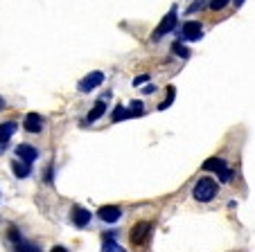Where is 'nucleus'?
Segmentation results:
<instances>
[{
	"label": "nucleus",
	"mask_w": 255,
	"mask_h": 252,
	"mask_svg": "<svg viewBox=\"0 0 255 252\" xmlns=\"http://www.w3.org/2000/svg\"><path fill=\"white\" fill-rule=\"evenodd\" d=\"M192 196L199 203H210L217 196V180H212V178H199L192 189Z\"/></svg>",
	"instance_id": "f257e3e1"
},
{
	"label": "nucleus",
	"mask_w": 255,
	"mask_h": 252,
	"mask_svg": "<svg viewBox=\"0 0 255 252\" xmlns=\"http://www.w3.org/2000/svg\"><path fill=\"white\" fill-rule=\"evenodd\" d=\"M203 169H206V171H217V176H219L222 182H228L233 178V169L222 158H208V160L203 162Z\"/></svg>",
	"instance_id": "f03ea898"
},
{
	"label": "nucleus",
	"mask_w": 255,
	"mask_h": 252,
	"mask_svg": "<svg viewBox=\"0 0 255 252\" xmlns=\"http://www.w3.org/2000/svg\"><path fill=\"white\" fill-rule=\"evenodd\" d=\"M172 29H176V7H172L169 14L158 23V27H156V32L151 34V38H154V41H160V38H163L165 34H169Z\"/></svg>",
	"instance_id": "7ed1b4c3"
},
{
	"label": "nucleus",
	"mask_w": 255,
	"mask_h": 252,
	"mask_svg": "<svg viewBox=\"0 0 255 252\" xmlns=\"http://www.w3.org/2000/svg\"><path fill=\"white\" fill-rule=\"evenodd\" d=\"M151 228H154V225H151L149 221H140V223H135L133 228H131V232H129L131 243H133V246H142V243L149 239Z\"/></svg>",
	"instance_id": "20e7f679"
},
{
	"label": "nucleus",
	"mask_w": 255,
	"mask_h": 252,
	"mask_svg": "<svg viewBox=\"0 0 255 252\" xmlns=\"http://www.w3.org/2000/svg\"><path fill=\"white\" fill-rule=\"evenodd\" d=\"M97 216H100V221L113 225V223H118V221L122 219V209L118 207V205H104V207L97 209Z\"/></svg>",
	"instance_id": "39448f33"
},
{
	"label": "nucleus",
	"mask_w": 255,
	"mask_h": 252,
	"mask_svg": "<svg viewBox=\"0 0 255 252\" xmlns=\"http://www.w3.org/2000/svg\"><path fill=\"white\" fill-rule=\"evenodd\" d=\"M203 34V27L199 20H188V23H183V27H181V38L183 41H199Z\"/></svg>",
	"instance_id": "423d86ee"
},
{
	"label": "nucleus",
	"mask_w": 255,
	"mask_h": 252,
	"mask_svg": "<svg viewBox=\"0 0 255 252\" xmlns=\"http://www.w3.org/2000/svg\"><path fill=\"white\" fill-rule=\"evenodd\" d=\"M102 81H104V72L95 70V72L86 75L82 81H79V90H82V92H91V90H95V88L100 86Z\"/></svg>",
	"instance_id": "0eeeda50"
},
{
	"label": "nucleus",
	"mask_w": 255,
	"mask_h": 252,
	"mask_svg": "<svg viewBox=\"0 0 255 252\" xmlns=\"http://www.w3.org/2000/svg\"><path fill=\"white\" fill-rule=\"evenodd\" d=\"M23 129L27 133H39L43 129V117L39 113H27L25 115V122H23Z\"/></svg>",
	"instance_id": "6e6552de"
},
{
	"label": "nucleus",
	"mask_w": 255,
	"mask_h": 252,
	"mask_svg": "<svg viewBox=\"0 0 255 252\" xmlns=\"http://www.w3.org/2000/svg\"><path fill=\"white\" fill-rule=\"evenodd\" d=\"M91 219H93V214L88 212V209L79 207V205L72 207V223L77 225V228H86V225L91 223Z\"/></svg>",
	"instance_id": "1a4fd4ad"
},
{
	"label": "nucleus",
	"mask_w": 255,
	"mask_h": 252,
	"mask_svg": "<svg viewBox=\"0 0 255 252\" xmlns=\"http://www.w3.org/2000/svg\"><path fill=\"white\" fill-rule=\"evenodd\" d=\"M16 158H18V160H23V162H29V165H32V162L36 160V158H39V151H36V149H34L32 144H18V147H16Z\"/></svg>",
	"instance_id": "9d476101"
},
{
	"label": "nucleus",
	"mask_w": 255,
	"mask_h": 252,
	"mask_svg": "<svg viewBox=\"0 0 255 252\" xmlns=\"http://www.w3.org/2000/svg\"><path fill=\"white\" fill-rule=\"evenodd\" d=\"M16 122H2L0 124V144H7L11 140V135L16 133Z\"/></svg>",
	"instance_id": "9b49d317"
},
{
	"label": "nucleus",
	"mask_w": 255,
	"mask_h": 252,
	"mask_svg": "<svg viewBox=\"0 0 255 252\" xmlns=\"http://www.w3.org/2000/svg\"><path fill=\"white\" fill-rule=\"evenodd\" d=\"M104 113H106V101H104V99L95 101V106H93V108H91V113H88L86 122H88V124L97 122V119H102V117H104Z\"/></svg>",
	"instance_id": "f8f14e48"
},
{
	"label": "nucleus",
	"mask_w": 255,
	"mask_h": 252,
	"mask_svg": "<svg viewBox=\"0 0 255 252\" xmlns=\"http://www.w3.org/2000/svg\"><path fill=\"white\" fill-rule=\"evenodd\" d=\"M11 171H14V176H16V178H27L29 173H32V167H29V162L16 160L14 165H11Z\"/></svg>",
	"instance_id": "ddd939ff"
},
{
	"label": "nucleus",
	"mask_w": 255,
	"mask_h": 252,
	"mask_svg": "<svg viewBox=\"0 0 255 252\" xmlns=\"http://www.w3.org/2000/svg\"><path fill=\"white\" fill-rule=\"evenodd\" d=\"M129 117H135L131 110H127L125 106H116V110H113V115H111V119L113 122H122V119H129Z\"/></svg>",
	"instance_id": "4468645a"
},
{
	"label": "nucleus",
	"mask_w": 255,
	"mask_h": 252,
	"mask_svg": "<svg viewBox=\"0 0 255 252\" xmlns=\"http://www.w3.org/2000/svg\"><path fill=\"white\" fill-rule=\"evenodd\" d=\"M14 248H16V252H41L36 246H32L29 241H25V239H20L18 243H14Z\"/></svg>",
	"instance_id": "2eb2a0df"
},
{
	"label": "nucleus",
	"mask_w": 255,
	"mask_h": 252,
	"mask_svg": "<svg viewBox=\"0 0 255 252\" xmlns=\"http://www.w3.org/2000/svg\"><path fill=\"white\" fill-rule=\"evenodd\" d=\"M172 52L176 54V57H181V59H188V57H190V50L185 48V45L181 43V41H176V43L172 45Z\"/></svg>",
	"instance_id": "dca6fc26"
},
{
	"label": "nucleus",
	"mask_w": 255,
	"mask_h": 252,
	"mask_svg": "<svg viewBox=\"0 0 255 252\" xmlns=\"http://www.w3.org/2000/svg\"><path fill=\"white\" fill-rule=\"evenodd\" d=\"M231 5V0H210V9L212 11H222L224 7Z\"/></svg>",
	"instance_id": "f3484780"
},
{
	"label": "nucleus",
	"mask_w": 255,
	"mask_h": 252,
	"mask_svg": "<svg viewBox=\"0 0 255 252\" xmlns=\"http://www.w3.org/2000/svg\"><path fill=\"white\" fill-rule=\"evenodd\" d=\"M174 92H176V90H174V86H169V88H167V99H165L163 104L158 106V110H165L169 104H172V101H174Z\"/></svg>",
	"instance_id": "a211bd4d"
},
{
	"label": "nucleus",
	"mask_w": 255,
	"mask_h": 252,
	"mask_svg": "<svg viewBox=\"0 0 255 252\" xmlns=\"http://www.w3.org/2000/svg\"><path fill=\"white\" fill-rule=\"evenodd\" d=\"M203 2H206V0H194L192 5L188 7V14H197V11H199V9H201V7H203Z\"/></svg>",
	"instance_id": "6ab92c4d"
},
{
	"label": "nucleus",
	"mask_w": 255,
	"mask_h": 252,
	"mask_svg": "<svg viewBox=\"0 0 255 252\" xmlns=\"http://www.w3.org/2000/svg\"><path fill=\"white\" fill-rule=\"evenodd\" d=\"M9 239H11V243H18L20 239H23V234H20L16 228H9Z\"/></svg>",
	"instance_id": "aec40b11"
},
{
	"label": "nucleus",
	"mask_w": 255,
	"mask_h": 252,
	"mask_svg": "<svg viewBox=\"0 0 255 252\" xmlns=\"http://www.w3.org/2000/svg\"><path fill=\"white\" fill-rule=\"evenodd\" d=\"M149 81V75H138L133 79V86H142V84H147Z\"/></svg>",
	"instance_id": "412c9836"
},
{
	"label": "nucleus",
	"mask_w": 255,
	"mask_h": 252,
	"mask_svg": "<svg viewBox=\"0 0 255 252\" xmlns=\"http://www.w3.org/2000/svg\"><path fill=\"white\" fill-rule=\"evenodd\" d=\"M50 252H68V250H66V248H63V246H54Z\"/></svg>",
	"instance_id": "4be33fe9"
},
{
	"label": "nucleus",
	"mask_w": 255,
	"mask_h": 252,
	"mask_svg": "<svg viewBox=\"0 0 255 252\" xmlns=\"http://www.w3.org/2000/svg\"><path fill=\"white\" fill-rule=\"evenodd\" d=\"M242 2H244V0H235V5H237V7H240V5H242Z\"/></svg>",
	"instance_id": "5701e85b"
},
{
	"label": "nucleus",
	"mask_w": 255,
	"mask_h": 252,
	"mask_svg": "<svg viewBox=\"0 0 255 252\" xmlns=\"http://www.w3.org/2000/svg\"><path fill=\"white\" fill-rule=\"evenodd\" d=\"M2 106H5V101H2V97H0V108H2Z\"/></svg>",
	"instance_id": "b1692460"
}]
</instances>
